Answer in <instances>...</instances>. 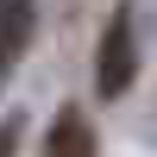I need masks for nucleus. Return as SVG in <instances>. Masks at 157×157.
<instances>
[{
  "instance_id": "f257e3e1",
  "label": "nucleus",
  "mask_w": 157,
  "mask_h": 157,
  "mask_svg": "<svg viewBox=\"0 0 157 157\" xmlns=\"http://www.w3.org/2000/svg\"><path fill=\"white\" fill-rule=\"evenodd\" d=\"M132 75H138V44H132V6H113V19H107V32H101V50H94V88L101 94H126L132 88Z\"/></svg>"
},
{
  "instance_id": "f03ea898",
  "label": "nucleus",
  "mask_w": 157,
  "mask_h": 157,
  "mask_svg": "<svg viewBox=\"0 0 157 157\" xmlns=\"http://www.w3.org/2000/svg\"><path fill=\"white\" fill-rule=\"evenodd\" d=\"M44 157H101L94 126H88L82 107H63L57 120H50V132H44Z\"/></svg>"
},
{
  "instance_id": "7ed1b4c3",
  "label": "nucleus",
  "mask_w": 157,
  "mask_h": 157,
  "mask_svg": "<svg viewBox=\"0 0 157 157\" xmlns=\"http://www.w3.org/2000/svg\"><path fill=\"white\" fill-rule=\"evenodd\" d=\"M32 32H38V0H0V75L25 57Z\"/></svg>"
},
{
  "instance_id": "20e7f679",
  "label": "nucleus",
  "mask_w": 157,
  "mask_h": 157,
  "mask_svg": "<svg viewBox=\"0 0 157 157\" xmlns=\"http://www.w3.org/2000/svg\"><path fill=\"white\" fill-rule=\"evenodd\" d=\"M13 151H19V120H6V126H0V157H13Z\"/></svg>"
}]
</instances>
